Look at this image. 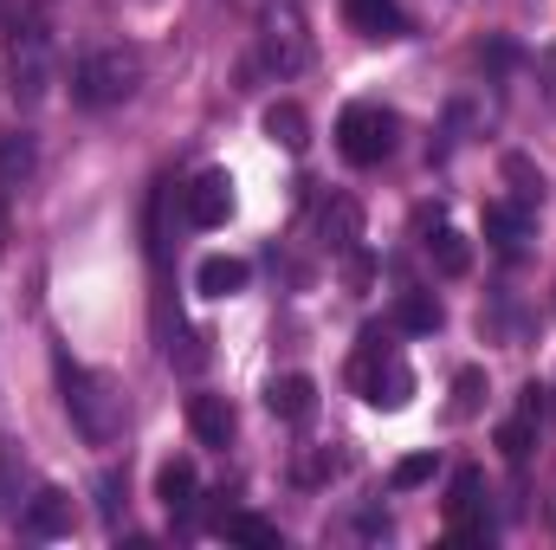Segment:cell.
Here are the masks:
<instances>
[{
	"mask_svg": "<svg viewBox=\"0 0 556 550\" xmlns=\"http://www.w3.org/2000/svg\"><path fill=\"white\" fill-rule=\"evenodd\" d=\"M7 234H13V221H7V188H0V253H7Z\"/></svg>",
	"mask_w": 556,
	"mask_h": 550,
	"instance_id": "27",
	"label": "cell"
},
{
	"mask_svg": "<svg viewBox=\"0 0 556 550\" xmlns=\"http://www.w3.org/2000/svg\"><path fill=\"white\" fill-rule=\"evenodd\" d=\"M188 427H194L201 447H227L233 440V402L227 396H194L188 402Z\"/></svg>",
	"mask_w": 556,
	"mask_h": 550,
	"instance_id": "13",
	"label": "cell"
},
{
	"mask_svg": "<svg viewBox=\"0 0 556 550\" xmlns=\"http://www.w3.org/2000/svg\"><path fill=\"white\" fill-rule=\"evenodd\" d=\"M350 376H356L363 402H376V409H402V402L415 396V376H408V363L389 350L382 330H363V343H356V357H350Z\"/></svg>",
	"mask_w": 556,
	"mask_h": 550,
	"instance_id": "3",
	"label": "cell"
},
{
	"mask_svg": "<svg viewBox=\"0 0 556 550\" xmlns=\"http://www.w3.org/2000/svg\"><path fill=\"white\" fill-rule=\"evenodd\" d=\"M440 324H446V311H440L433 291H395V330H408V337H433Z\"/></svg>",
	"mask_w": 556,
	"mask_h": 550,
	"instance_id": "15",
	"label": "cell"
},
{
	"mask_svg": "<svg viewBox=\"0 0 556 550\" xmlns=\"http://www.w3.org/2000/svg\"><path fill=\"white\" fill-rule=\"evenodd\" d=\"M7 85H13V104H39L46 85H52V46H46V26H26L13 39V59H7Z\"/></svg>",
	"mask_w": 556,
	"mask_h": 550,
	"instance_id": "6",
	"label": "cell"
},
{
	"mask_svg": "<svg viewBox=\"0 0 556 550\" xmlns=\"http://www.w3.org/2000/svg\"><path fill=\"white\" fill-rule=\"evenodd\" d=\"M0 7H7V0H0Z\"/></svg>",
	"mask_w": 556,
	"mask_h": 550,
	"instance_id": "28",
	"label": "cell"
},
{
	"mask_svg": "<svg viewBox=\"0 0 556 550\" xmlns=\"http://www.w3.org/2000/svg\"><path fill=\"white\" fill-rule=\"evenodd\" d=\"M479 486H485L479 466H459V473H453V486H446V518H453V525H466V518L479 512Z\"/></svg>",
	"mask_w": 556,
	"mask_h": 550,
	"instance_id": "20",
	"label": "cell"
},
{
	"mask_svg": "<svg viewBox=\"0 0 556 550\" xmlns=\"http://www.w3.org/2000/svg\"><path fill=\"white\" fill-rule=\"evenodd\" d=\"M356 532H363V538H389V512H363Z\"/></svg>",
	"mask_w": 556,
	"mask_h": 550,
	"instance_id": "26",
	"label": "cell"
},
{
	"mask_svg": "<svg viewBox=\"0 0 556 550\" xmlns=\"http://www.w3.org/2000/svg\"><path fill=\"white\" fill-rule=\"evenodd\" d=\"M20 532H26V538H65V532H72V492L39 486V492L26 499V512H20Z\"/></svg>",
	"mask_w": 556,
	"mask_h": 550,
	"instance_id": "9",
	"label": "cell"
},
{
	"mask_svg": "<svg viewBox=\"0 0 556 550\" xmlns=\"http://www.w3.org/2000/svg\"><path fill=\"white\" fill-rule=\"evenodd\" d=\"M505 182H511V201L518 208H531V214L544 208V175L531 168V155H505Z\"/></svg>",
	"mask_w": 556,
	"mask_h": 550,
	"instance_id": "19",
	"label": "cell"
},
{
	"mask_svg": "<svg viewBox=\"0 0 556 550\" xmlns=\"http://www.w3.org/2000/svg\"><path fill=\"white\" fill-rule=\"evenodd\" d=\"M337 149H343V162H356V168L389 162V149H395V111H382V104H343V117H337Z\"/></svg>",
	"mask_w": 556,
	"mask_h": 550,
	"instance_id": "4",
	"label": "cell"
},
{
	"mask_svg": "<svg viewBox=\"0 0 556 550\" xmlns=\"http://www.w3.org/2000/svg\"><path fill=\"white\" fill-rule=\"evenodd\" d=\"M33 168H39V142L26 137V130H7L0 137V188H26Z\"/></svg>",
	"mask_w": 556,
	"mask_h": 550,
	"instance_id": "17",
	"label": "cell"
},
{
	"mask_svg": "<svg viewBox=\"0 0 556 550\" xmlns=\"http://www.w3.org/2000/svg\"><path fill=\"white\" fill-rule=\"evenodd\" d=\"M343 13H350V26H356L363 39H402V33H408L402 0H343Z\"/></svg>",
	"mask_w": 556,
	"mask_h": 550,
	"instance_id": "11",
	"label": "cell"
},
{
	"mask_svg": "<svg viewBox=\"0 0 556 550\" xmlns=\"http://www.w3.org/2000/svg\"><path fill=\"white\" fill-rule=\"evenodd\" d=\"M194 285H201V298H240V291L253 285V266H247V260L214 253V260H201V266H194Z\"/></svg>",
	"mask_w": 556,
	"mask_h": 550,
	"instance_id": "14",
	"label": "cell"
},
{
	"mask_svg": "<svg viewBox=\"0 0 556 550\" xmlns=\"http://www.w3.org/2000/svg\"><path fill=\"white\" fill-rule=\"evenodd\" d=\"M479 402H485V370H459L453 376V414L466 421V414H479Z\"/></svg>",
	"mask_w": 556,
	"mask_h": 550,
	"instance_id": "23",
	"label": "cell"
},
{
	"mask_svg": "<svg viewBox=\"0 0 556 550\" xmlns=\"http://www.w3.org/2000/svg\"><path fill=\"white\" fill-rule=\"evenodd\" d=\"M227 214H233V175L227 168H201L181 188V221L207 234V227H227Z\"/></svg>",
	"mask_w": 556,
	"mask_h": 550,
	"instance_id": "7",
	"label": "cell"
},
{
	"mask_svg": "<svg viewBox=\"0 0 556 550\" xmlns=\"http://www.w3.org/2000/svg\"><path fill=\"white\" fill-rule=\"evenodd\" d=\"M485 240H492L505 260H525V240H531V208H518V201H492V208H485Z\"/></svg>",
	"mask_w": 556,
	"mask_h": 550,
	"instance_id": "10",
	"label": "cell"
},
{
	"mask_svg": "<svg viewBox=\"0 0 556 550\" xmlns=\"http://www.w3.org/2000/svg\"><path fill=\"white\" fill-rule=\"evenodd\" d=\"M266 137H273L278 149H291V155H298V149L311 142V117H304L291 98H278V104H266Z\"/></svg>",
	"mask_w": 556,
	"mask_h": 550,
	"instance_id": "18",
	"label": "cell"
},
{
	"mask_svg": "<svg viewBox=\"0 0 556 550\" xmlns=\"http://www.w3.org/2000/svg\"><path fill=\"white\" fill-rule=\"evenodd\" d=\"M427 479H433V453H415V460L395 466V492H415V486H427Z\"/></svg>",
	"mask_w": 556,
	"mask_h": 550,
	"instance_id": "24",
	"label": "cell"
},
{
	"mask_svg": "<svg viewBox=\"0 0 556 550\" xmlns=\"http://www.w3.org/2000/svg\"><path fill=\"white\" fill-rule=\"evenodd\" d=\"M260 46H266V65H273L278 78H298V72L311 65V33H304V13H298V0H266Z\"/></svg>",
	"mask_w": 556,
	"mask_h": 550,
	"instance_id": "5",
	"label": "cell"
},
{
	"mask_svg": "<svg viewBox=\"0 0 556 550\" xmlns=\"http://www.w3.org/2000/svg\"><path fill=\"white\" fill-rule=\"evenodd\" d=\"M117 499H124V479L98 473V512H104V525H117Z\"/></svg>",
	"mask_w": 556,
	"mask_h": 550,
	"instance_id": "25",
	"label": "cell"
},
{
	"mask_svg": "<svg viewBox=\"0 0 556 550\" xmlns=\"http://www.w3.org/2000/svg\"><path fill=\"white\" fill-rule=\"evenodd\" d=\"M194 492H201V479H194V460H168V466L155 473V499L168 505V518H175V525L194 512Z\"/></svg>",
	"mask_w": 556,
	"mask_h": 550,
	"instance_id": "12",
	"label": "cell"
},
{
	"mask_svg": "<svg viewBox=\"0 0 556 550\" xmlns=\"http://www.w3.org/2000/svg\"><path fill=\"white\" fill-rule=\"evenodd\" d=\"M59 389H65V409H72L78 434H85L91 447H111V440H117V427H124V396H117L111 376H98V370L59 357Z\"/></svg>",
	"mask_w": 556,
	"mask_h": 550,
	"instance_id": "1",
	"label": "cell"
},
{
	"mask_svg": "<svg viewBox=\"0 0 556 550\" xmlns=\"http://www.w3.org/2000/svg\"><path fill=\"white\" fill-rule=\"evenodd\" d=\"M427 253H433V266H440L446 278H459L466 266H472V247H466V240H459L453 227H433V240H427Z\"/></svg>",
	"mask_w": 556,
	"mask_h": 550,
	"instance_id": "21",
	"label": "cell"
},
{
	"mask_svg": "<svg viewBox=\"0 0 556 550\" xmlns=\"http://www.w3.org/2000/svg\"><path fill=\"white\" fill-rule=\"evenodd\" d=\"M233 545H253V550H278V525H266V518H253V512H233L227 525H220Z\"/></svg>",
	"mask_w": 556,
	"mask_h": 550,
	"instance_id": "22",
	"label": "cell"
},
{
	"mask_svg": "<svg viewBox=\"0 0 556 550\" xmlns=\"http://www.w3.org/2000/svg\"><path fill=\"white\" fill-rule=\"evenodd\" d=\"M317 234H324V247L330 253H363V201L356 195H324L317 201Z\"/></svg>",
	"mask_w": 556,
	"mask_h": 550,
	"instance_id": "8",
	"label": "cell"
},
{
	"mask_svg": "<svg viewBox=\"0 0 556 550\" xmlns=\"http://www.w3.org/2000/svg\"><path fill=\"white\" fill-rule=\"evenodd\" d=\"M137 85H142V65H137V52H124V46L85 52L78 72H72V98H78L85 111H111V104L137 98Z\"/></svg>",
	"mask_w": 556,
	"mask_h": 550,
	"instance_id": "2",
	"label": "cell"
},
{
	"mask_svg": "<svg viewBox=\"0 0 556 550\" xmlns=\"http://www.w3.org/2000/svg\"><path fill=\"white\" fill-rule=\"evenodd\" d=\"M266 409H273L278 421H311V409H317V383H311V376H278L273 389H266Z\"/></svg>",
	"mask_w": 556,
	"mask_h": 550,
	"instance_id": "16",
	"label": "cell"
}]
</instances>
